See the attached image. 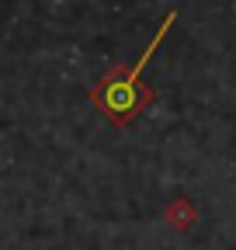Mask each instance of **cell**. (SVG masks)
<instances>
[{"instance_id":"cell-2","label":"cell","mask_w":236,"mask_h":250,"mask_svg":"<svg viewBox=\"0 0 236 250\" xmlns=\"http://www.w3.org/2000/svg\"><path fill=\"white\" fill-rule=\"evenodd\" d=\"M163 219L174 226V229H191L198 223V208L188 202V198H174L167 208H163Z\"/></svg>"},{"instance_id":"cell-1","label":"cell","mask_w":236,"mask_h":250,"mask_svg":"<svg viewBox=\"0 0 236 250\" xmlns=\"http://www.w3.org/2000/svg\"><path fill=\"white\" fill-rule=\"evenodd\" d=\"M174 21H177V11H170V14L163 18V24L157 28V35H153V42L142 49V56L132 62V66H125V62H115V66L91 87V101H94V108H98L111 125H118V129L132 125L146 108L153 104L157 94L142 83V70H146V62H150V56L160 49V42L167 39V31L174 28Z\"/></svg>"}]
</instances>
